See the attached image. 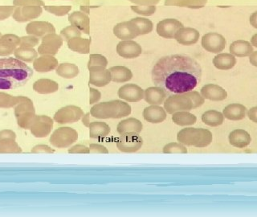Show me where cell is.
Instances as JSON below:
<instances>
[{
	"label": "cell",
	"instance_id": "obj_1",
	"mask_svg": "<svg viewBox=\"0 0 257 217\" xmlns=\"http://www.w3.org/2000/svg\"><path fill=\"white\" fill-rule=\"evenodd\" d=\"M203 75L199 63L191 56L173 54L157 60L151 71L155 86L163 88L167 93H185L198 86Z\"/></svg>",
	"mask_w": 257,
	"mask_h": 217
},
{
	"label": "cell",
	"instance_id": "obj_2",
	"mask_svg": "<svg viewBox=\"0 0 257 217\" xmlns=\"http://www.w3.org/2000/svg\"><path fill=\"white\" fill-rule=\"evenodd\" d=\"M33 76V70L17 58L0 59V89L20 88Z\"/></svg>",
	"mask_w": 257,
	"mask_h": 217
},
{
	"label": "cell",
	"instance_id": "obj_3",
	"mask_svg": "<svg viewBox=\"0 0 257 217\" xmlns=\"http://www.w3.org/2000/svg\"><path fill=\"white\" fill-rule=\"evenodd\" d=\"M131 106L122 100H114L97 103L91 108L90 115L95 119H119L131 115Z\"/></svg>",
	"mask_w": 257,
	"mask_h": 217
},
{
	"label": "cell",
	"instance_id": "obj_4",
	"mask_svg": "<svg viewBox=\"0 0 257 217\" xmlns=\"http://www.w3.org/2000/svg\"><path fill=\"white\" fill-rule=\"evenodd\" d=\"M177 140L185 146L204 148L212 143L213 135L207 129L188 127L178 133Z\"/></svg>",
	"mask_w": 257,
	"mask_h": 217
},
{
	"label": "cell",
	"instance_id": "obj_5",
	"mask_svg": "<svg viewBox=\"0 0 257 217\" xmlns=\"http://www.w3.org/2000/svg\"><path fill=\"white\" fill-rule=\"evenodd\" d=\"M15 115L19 127L24 130H29L36 119V110L31 99L26 97L22 102L15 107Z\"/></svg>",
	"mask_w": 257,
	"mask_h": 217
},
{
	"label": "cell",
	"instance_id": "obj_6",
	"mask_svg": "<svg viewBox=\"0 0 257 217\" xmlns=\"http://www.w3.org/2000/svg\"><path fill=\"white\" fill-rule=\"evenodd\" d=\"M78 139V133L71 127H60L50 137V143L56 148L64 149L70 147Z\"/></svg>",
	"mask_w": 257,
	"mask_h": 217
},
{
	"label": "cell",
	"instance_id": "obj_7",
	"mask_svg": "<svg viewBox=\"0 0 257 217\" xmlns=\"http://www.w3.org/2000/svg\"><path fill=\"white\" fill-rule=\"evenodd\" d=\"M165 111L169 115L179 111H190L194 108L191 97L186 93L171 95L166 99L164 103Z\"/></svg>",
	"mask_w": 257,
	"mask_h": 217
},
{
	"label": "cell",
	"instance_id": "obj_8",
	"mask_svg": "<svg viewBox=\"0 0 257 217\" xmlns=\"http://www.w3.org/2000/svg\"><path fill=\"white\" fill-rule=\"evenodd\" d=\"M84 112L80 107L76 105H67L60 108L55 114L54 120L60 125L72 124L81 119Z\"/></svg>",
	"mask_w": 257,
	"mask_h": 217
},
{
	"label": "cell",
	"instance_id": "obj_9",
	"mask_svg": "<svg viewBox=\"0 0 257 217\" xmlns=\"http://www.w3.org/2000/svg\"><path fill=\"white\" fill-rule=\"evenodd\" d=\"M143 145V139L139 134H124L116 140V147L123 153H135Z\"/></svg>",
	"mask_w": 257,
	"mask_h": 217
},
{
	"label": "cell",
	"instance_id": "obj_10",
	"mask_svg": "<svg viewBox=\"0 0 257 217\" xmlns=\"http://www.w3.org/2000/svg\"><path fill=\"white\" fill-rule=\"evenodd\" d=\"M53 128V120L46 115H36L31 127V133L36 138H46Z\"/></svg>",
	"mask_w": 257,
	"mask_h": 217
},
{
	"label": "cell",
	"instance_id": "obj_11",
	"mask_svg": "<svg viewBox=\"0 0 257 217\" xmlns=\"http://www.w3.org/2000/svg\"><path fill=\"white\" fill-rule=\"evenodd\" d=\"M41 8L35 6L16 7L12 17L16 22L25 23L37 18L41 14Z\"/></svg>",
	"mask_w": 257,
	"mask_h": 217
},
{
	"label": "cell",
	"instance_id": "obj_12",
	"mask_svg": "<svg viewBox=\"0 0 257 217\" xmlns=\"http://www.w3.org/2000/svg\"><path fill=\"white\" fill-rule=\"evenodd\" d=\"M118 96L128 102H139L144 98V91L135 84H125L119 89Z\"/></svg>",
	"mask_w": 257,
	"mask_h": 217
},
{
	"label": "cell",
	"instance_id": "obj_13",
	"mask_svg": "<svg viewBox=\"0 0 257 217\" xmlns=\"http://www.w3.org/2000/svg\"><path fill=\"white\" fill-rule=\"evenodd\" d=\"M143 119L152 124H159L167 119V113L160 105H151L144 108Z\"/></svg>",
	"mask_w": 257,
	"mask_h": 217
},
{
	"label": "cell",
	"instance_id": "obj_14",
	"mask_svg": "<svg viewBox=\"0 0 257 217\" xmlns=\"http://www.w3.org/2000/svg\"><path fill=\"white\" fill-rule=\"evenodd\" d=\"M20 37L14 34H6L0 38V56H8L14 53L20 46Z\"/></svg>",
	"mask_w": 257,
	"mask_h": 217
},
{
	"label": "cell",
	"instance_id": "obj_15",
	"mask_svg": "<svg viewBox=\"0 0 257 217\" xmlns=\"http://www.w3.org/2000/svg\"><path fill=\"white\" fill-rule=\"evenodd\" d=\"M143 130V124L139 119L135 118L121 121L116 127V131L119 135L124 134H140Z\"/></svg>",
	"mask_w": 257,
	"mask_h": 217
},
{
	"label": "cell",
	"instance_id": "obj_16",
	"mask_svg": "<svg viewBox=\"0 0 257 217\" xmlns=\"http://www.w3.org/2000/svg\"><path fill=\"white\" fill-rule=\"evenodd\" d=\"M62 44V40L56 35H48L45 36L43 43L38 48L40 54H56Z\"/></svg>",
	"mask_w": 257,
	"mask_h": 217
},
{
	"label": "cell",
	"instance_id": "obj_17",
	"mask_svg": "<svg viewBox=\"0 0 257 217\" xmlns=\"http://www.w3.org/2000/svg\"><path fill=\"white\" fill-rule=\"evenodd\" d=\"M229 143L232 147L243 149L247 147L251 143V136L247 131L241 129H237L231 131L228 136Z\"/></svg>",
	"mask_w": 257,
	"mask_h": 217
},
{
	"label": "cell",
	"instance_id": "obj_18",
	"mask_svg": "<svg viewBox=\"0 0 257 217\" xmlns=\"http://www.w3.org/2000/svg\"><path fill=\"white\" fill-rule=\"evenodd\" d=\"M167 92L160 87H151L144 92V99L151 105H160L167 98Z\"/></svg>",
	"mask_w": 257,
	"mask_h": 217
},
{
	"label": "cell",
	"instance_id": "obj_19",
	"mask_svg": "<svg viewBox=\"0 0 257 217\" xmlns=\"http://www.w3.org/2000/svg\"><path fill=\"white\" fill-rule=\"evenodd\" d=\"M202 96L205 99L213 100V101H219L227 98V92L221 87L217 86L215 84H207L201 89Z\"/></svg>",
	"mask_w": 257,
	"mask_h": 217
},
{
	"label": "cell",
	"instance_id": "obj_20",
	"mask_svg": "<svg viewBox=\"0 0 257 217\" xmlns=\"http://www.w3.org/2000/svg\"><path fill=\"white\" fill-rule=\"evenodd\" d=\"M223 115L228 120L240 121L247 115V108L243 104L233 103L225 107Z\"/></svg>",
	"mask_w": 257,
	"mask_h": 217
},
{
	"label": "cell",
	"instance_id": "obj_21",
	"mask_svg": "<svg viewBox=\"0 0 257 217\" xmlns=\"http://www.w3.org/2000/svg\"><path fill=\"white\" fill-rule=\"evenodd\" d=\"M89 137L91 139H102L110 134L111 128L103 122H93L89 125Z\"/></svg>",
	"mask_w": 257,
	"mask_h": 217
},
{
	"label": "cell",
	"instance_id": "obj_22",
	"mask_svg": "<svg viewBox=\"0 0 257 217\" xmlns=\"http://www.w3.org/2000/svg\"><path fill=\"white\" fill-rule=\"evenodd\" d=\"M58 64L57 60L52 56H44L33 61L35 70L39 72H47L53 70Z\"/></svg>",
	"mask_w": 257,
	"mask_h": 217
},
{
	"label": "cell",
	"instance_id": "obj_23",
	"mask_svg": "<svg viewBox=\"0 0 257 217\" xmlns=\"http://www.w3.org/2000/svg\"><path fill=\"white\" fill-rule=\"evenodd\" d=\"M54 31L52 25L45 22H32L26 27L27 33L36 37H40L48 32H53Z\"/></svg>",
	"mask_w": 257,
	"mask_h": 217
},
{
	"label": "cell",
	"instance_id": "obj_24",
	"mask_svg": "<svg viewBox=\"0 0 257 217\" xmlns=\"http://www.w3.org/2000/svg\"><path fill=\"white\" fill-rule=\"evenodd\" d=\"M58 84L48 79H40L33 84V89L40 94H48L58 90Z\"/></svg>",
	"mask_w": 257,
	"mask_h": 217
},
{
	"label": "cell",
	"instance_id": "obj_25",
	"mask_svg": "<svg viewBox=\"0 0 257 217\" xmlns=\"http://www.w3.org/2000/svg\"><path fill=\"white\" fill-rule=\"evenodd\" d=\"M173 123L180 126V127H187L195 124L197 121L196 116L188 111H179L174 113L172 115Z\"/></svg>",
	"mask_w": 257,
	"mask_h": 217
},
{
	"label": "cell",
	"instance_id": "obj_26",
	"mask_svg": "<svg viewBox=\"0 0 257 217\" xmlns=\"http://www.w3.org/2000/svg\"><path fill=\"white\" fill-rule=\"evenodd\" d=\"M202 121L204 124L209 127H219L224 123V116L219 111L211 110V111H206L202 115Z\"/></svg>",
	"mask_w": 257,
	"mask_h": 217
},
{
	"label": "cell",
	"instance_id": "obj_27",
	"mask_svg": "<svg viewBox=\"0 0 257 217\" xmlns=\"http://www.w3.org/2000/svg\"><path fill=\"white\" fill-rule=\"evenodd\" d=\"M203 47L211 52H218L224 48V40L219 36H205L203 41Z\"/></svg>",
	"mask_w": 257,
	"mask_h": 217
},
{
	"label": "cell",
	"instance_id": "obj_28",
	"mask_svg": "<svg viewBox=\"0 0 257 217\" xmlns=\"http://www.w3.org/2000/svg\"><path fill=\"white\" fill-rule=\"evenodd\" d=\"M118 53L120 56L126 58H133L135 56H139L141 49L138 44L135 43H123L119 44Z\"/></svg>",
	"mask_w": 257,
	"mask_h": 217
},
{
	"label": "cell",
	"instance_id": "obj_29",
	"mask_svg": "<svg viewBox=\"0 0 257 217\" xmlns=\"http://www.w3.org/2000/svg\"><path fill=\"white\" fill-rule=\"evenodd\" d=\"M27 96H14L8 94L5 92H0V108H12L22 102L26 99Z\"/></svg>",
	"mask_w": 257,
	"mask_h": 217
},
{
	"label": "cell",
	"instance_id": "obj_30",
	"mask_svg": "<svg viewBox=\"0 0 257 217\" xmlns=\"http://www.w3.org/2000/svg\"><path fill=\"white\" fill-rule=\"evenodd\" d=\"M15 56L24 62H33L38 56V53L33 48H16L14 52Z\"/></svg>",
	"mask_w": 257,
	"mask_h": 217
},
{
	"label": "cell",
	"instance_id": "obj_31",
	"mask_svg": "<svg viewBox=\"0 0 257 217\" xmlns=\"http://www.w3.org/2000/svg\"><path fill=\"white\" fill-rule=\"evenodd\" d=\"M22 150L14 139L0 140V154H20Z\"/></svg>",
	"mask_w": 257,
	"mask_h": 217
},
{
	"label": "cell",
	"instance_id": "obj_32",
	"mask_svg": "<svg viewBox=\"0 0 257 217\" xmlns=\"http://www.w3.org/2000/svg\"><path fill=\"white\" fill-rule=\"evenodd\" d=\"M56 72L59 76H62L64 78L70 79L78 74L79 71L74 64H62L56 69Z\"/></svg>",
	"mask_w": 257,
	"mask_h": 217
},
{
	"label": "cell",
	"instance_id": "obj_33",
	"mask_svg": "<svg viewBox=\"0 0 257 217\" xmlns=\"http://www.w3.org/2000/svg\"><path fill=\"white\" fill-rule=\"evenodd\" d=\"M112 73V80L116 82H124L127 80H131V71L124 67H114L110 69Z\"/></svg>",
	"mask_w": 257,
	"mask_h": 217
},
{
	"label": "cell",
	"instance_id": "obj_34",
	"mask_svg": "<svg viewBox=\"0 0 257 217\" xmlns=\"http://www.w3.org/2000/svg\"><path fill=\"white\" fill-rule=\"evenodd\" d=\"M110 80V76L108 72L104 71H93L91 75L90 82L96 86H104L108 84Z\"/></svg>",
	"mask_w": 257,
	"mask_h": 217
},
{
	"label": "cell",
	"instance_id": "obj_35",
	"mask_svg": "<svg viewBox=\"0 0 257 217\" xmlns=\"http://www.w3.org/2000/svg\"><path fill=\"white\" fill-rule=\"evenodd\" d=\"M215 66L221 69H228L235 64V59L227 54L220 55L214 60Z\"/></svg>",
	"mask_w": 257,
	"mask_h": 217
},
{
	"label": "cell",
	"instance_id": "obj_36",
	"mask_svg": "<svg viewBox=\"0 0 257 217\" xmlns=\"http://www.w3.org/2000/svg\"><path fill=\"white\" fill-rule=\"evenodd\" d=\"M163 152L164 154H187L188 151L185 145L181 143H168L166 145L163 149Z\"/></svg>",
	"mask_w": 257,
	"mask_h": 217
},
{
	"label": "cell",
	"instance_id": "obj_37",
	"mask_svg": "<svg viewBox=\"0 0 257 217\" xmlns=\"http://www.w3.org/2000/svg\"><path fill=\"white\" fill-rule=\"evenodd\" d=\"M251 47L248 43L236 42L231 47V51L234 54L239 56H245L251 52Z\"/></svg>",
	"mask_w": 257,
	"mask_h": 217
},
{
	"label": "cell",
	"instance_id": "obj_38",
	"mask_svg": "<svg viewBox=\"0 0 257 217\" xmlns=\"http://www.w3.org/2000/svg\"><path fill=\"white\" fill-rule=\"evenodd\" d=\"M39 39L36 36L29 35L20 38V47L24 48H33L38 45Z\"/></svg>",
	"mask_w": 257,
	"mask_h": 217
},
{
	"label": "cell",
	"instance_id": "obj_39",
	"mask_svg": "<svg viewBox=\"0 0 257 217\" xmlns=\"http://www.w3.org/2000/svg\"><path fill=\"white\" fill-rule=\"evenodd\" d=\"M185 93L191 97L193 104H194V108L200 107L201 105H203L204 104V97L203 96H201L199 92H195V91H190V92H185Z\"/></svg>",
	"mask_w": 257,
	"mask_h": 217
},
{
	"label": "cell",
	"instance_id": "obj_40",
	"mask_svg": "<svg viewBox=\"0 0 257 217\" xmlns=\"http://www.w3.org/2000/svg\"><path fill=\"white\" fill-rule=\"evenodd\" d=\"M88 148H89L90 154H103V155L108 154V149L103 145L92 143V144H90Z\"/></svg>",
	"mask_w": 257,
	"mask_h": 217
},
{
	"label": "cell",
	"instance_id": "obj_41",
	"mask_svg": "<svg viewBox=\"0 0 257 217\" xmlns=\"http://www.w3.org/2000/svg\"><path fill=\"white\" fill-rule=\"evenodd\" d=\"M32 153H34V154H53L55 153V150L48 147L47 145H37L32 148Z\"/></svg>",
	"mask_w": 257,
	"mask_h": 217
},
{
	"label": "cell",
	"instance_id": "obj_42",
	"mask_svg": "<svg viewBox=\"0 0 257 217\" xmlns=\"http://www.w3.org/2000/svg\"><path fill=\"white\" fill-rule=\"evenodd\" d=\"M69 154H90L89 148L84 145H75L73 147L68 149Z\"/></svg>",
	"mask_w": 257,
	"mask_h": 217
},
{
	"label": "cell",
	"instance_id": "obj_43",
	"mask_svg": "<svg viewBox=\"0 0 257 217\" xmlns=\"http://www.w3.org/2000/svg\"><path fill=\"white\" fill-rule=\"evenodd\" d=\"M13 4L16 7L36 6L44 4V3L41 2L40 0H14Z\"/></svg>",
	"mask_w": 257,
	"mask_h": 217
},
{
	"label": "cell",
	"instance_id": "obj_44",
	"mask_svg": "<svg viewBox=\"0 0 257 217\" xmlns=\"http://www.w3.org/2000/svg\"><path fill=\"white\" fill-rule=\"evenodd\" d=\"M14 9V7L0 6V21H3V20L9 18L13 14Z\"/></svg>",
	"mask_w": 257,
	"mask_h": 217
},
{
	"label": "cell",
	"instance_id": "obj_45",
	"mask_svg": "<svg viewBox=\"0 0 257 217\" xmlns=\"http://www.w3.org/2000/svg\"><path fill=\"white\" fill-rule=\"evenodd\" d=\"M3 139H16V133L13 132L10 130H4V131H0V140Z\"/></svg>",
	"mask_w": 257,
	"mask_h": 217
},
{
	"label": "cell",
	"instance_id": "obj_46",
	"mask_svg": "<svg viewBox=\"0 0 257 217\" xmlns=\"http://www.w3.org/2000/svg\"><path fill=\"white\" fill-rule=\"evenodd\" d=\"M100 92L96 90L94 88H90V99H89V104H92L97 102L100 99Z\"/></svg>",
	"mask_w": 257,
	"mask_h": 217
},
{
	"label": "cell",
	"instance_id": "obj_47",
	"mask_svg": "<svg viewBox=\"0 0 257 217\" xmlns=\"http://www.w3.org/2000/svg\"><path fill=\"white\" fill-rule=\"evenodd\" d=\"M247 116L251 122L257 124V106L250 108L247 112Z\"/></svg>",
	"mask_w": 257,
	"mask_h": 217
},
{
	"label": "cell",
	"instance_id": "obj_48",
	"mask_svg": "<svg viewBox=\"0 0 257 217\" xmlns=\"http://www.w3.org/2000/svg\"><path fill=\"white\" fill-rule=\"evenodd\" d=\"M81 121H82L83 125L84 127H88L90 125V113H87L85 115H83L81 118Z\"/></svg>",
	"mask_w": 257,
	"mask_h": 217
},
{
	"label": "cell",
	"instance_id": "obj_49",
	"mask_svg": "<svg viewBox=\"0 0 257 217\" xmlns=\"http://www.w3.org/2000/svg\"><path fill=\"white\" fill-rule=\"evenodd\" d=\"M73 32H75L74 31L72 30V29H66V30H64L62 32V35L64 36V39H70L72 36H73Z\"/></svg>",
	"mask_w": 257,
	"mask_h": 217
},
{
	"label": "cell",
	"instance_id": "obj_50",
	"mask_svg": "<svg viewBox=\"0 0 257 217\" xmlns=\"http://www.w3.org/2000/svg\"><path fill=\"white\" fill-rule=\"evenodd\" d=\"M104 57H101V56H92V60H91V64H96V63H99V64H103V61H104Z\"/></svg>",
	"mask_w": 257,
	"mask_h": 217
},
{
	"label": "cell",
	"instance_id": "obj_51",
	"mask_svg": "<svg viewBox=\"0 0 257 217\" xmlns=\"http://www.w3.org/2000/svg\"><path fill=\"white\" fill-rule=\"evenodd\" d=\"M251 62L252 63L253 65L257 66V52L255 54H253L251 57Z\"/></svg>",
	"mask_w": 257,
	"mask_h": 217
},
{
	"label": "cell",
	"instance_id": "obj_52",
	"mask_svg": "<svg viewBox=\"0 0 257 217\" xmlns=\"http://www.w3.org/2000/svg\"><path fill=\"white\" fill-rule=\"evenodd\" d=\"M1 36H2V34H1V32H0V38H1Z\"/></svg>",
	"mask_w": 257,
	"mask_h": 217
}]
</instances>
